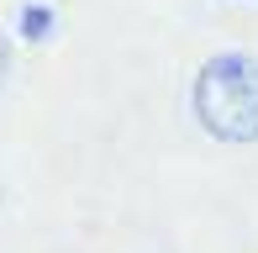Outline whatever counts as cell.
<instances>
[{"label":"cell","mask_w":258,"mask_h":253,"mask_svg":"<svg viewBox=\"0 0 258 253\" xmlns=\"http://www.w3.org/2000/svg\"><path fill=\"white\" fill-rule=\"evenodd\" d=\"M190 106L216 143H258V58L253 53L206 58L190 85Z\"/></svg>","instance_id":"cell-1"},{"label":"cell","mask_w":258,"mask_h":253,"mask_svg":"<svg viewBox=\"0 0 258 253\" xmlns=\"http://www.w3.org/2000/svg\"><path fill=\"white\" fill-rule=\"evenodd\" d=\"M48 21H53V11H48V6H37V11L27 6V11H21V27H27V32H48Z\"/></svg>","instance_id":"cell-2"},{"label":"cell","mask_w":258,"mask_h":253,"mask_svg":"<svg viewBox=\"0 0 258 253\" xmlns=\"http://www.w3.org/2000/svg\"><path fill=\"white\" fill-rule=\"evenodd\" d=\"M6 79H11V42H6V32H0V90H6Z\"/></svg>","instance_id":"cell-3"}]
</instances>
